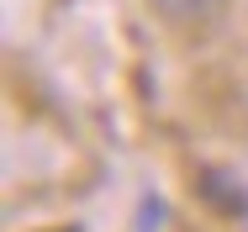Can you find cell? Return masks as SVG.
<instances>
[{"mask_svg":"<svg viewBox=\"0 0 248 232\" xmlns=\"http://www.w3.org/2000/svg\"><path fill=\"white\" fill-rule=\"evenodd\" d=\"M148 5L174 27H211L227 11V0H148Z\"/></svg>","mask_w":248,"mask_h":232,"instance_id":"1","label":"cell"}]
</instances>
